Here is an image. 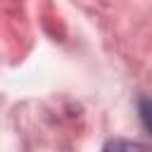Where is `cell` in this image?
Listing matches in <instances>:
<instances>
[{
    "mask_svg": "<svg viewBox=\"0 0 152 152\" xmlns=\"http://www.w3.org/2000/svg\"><path fill=\"white\" fill-rule=\"evenodd\" d=\"M102 152H152L142 142H128V140H114L102 147Z\"/></svg>",
    "mask_w": 152,
    "mask_h": 152,
    "instance_id": "6da1fadb",
    "label": "cell"
},
{
    "mask_svg": "<svg viewBox=\"0 0 152 152\" xmlns=\"http://www.w3.org/2000/svg\"><path fill=\"white\" fill-rule=\"evenodd\" d=\"M138 109H140V119H142L145 128L152 133V100L150 97H142L140 104H138Z\"/></svg>",
    "mask_w": 152,
    "mask_h": 152,
    "instance_id": "7a4b0ae2",
    "label": "cell"
}]
</instances>
